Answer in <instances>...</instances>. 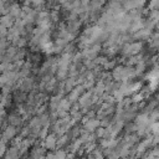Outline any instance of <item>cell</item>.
I'll return each instance as SVG.
<instances>
[{
    "instance_id": "16",
    "label": "cell",
    "mask_w": 159,
    "mask_h": 159,
    "mask_svg": "<svg viewBox=\"0 0 159 159\" xmlns=\"http://www.w3.org/2000/svg\"><path fill=\"white\" fill-rule=\"evenodd\" d=\"M81 159H84V158H81Z\"/></svg>"
},
{
    "instance_id": "6",
    "label": "cell",
    "mask_w": 159,
    "mask_h": 159,
    "mask_svg": "<svg viewBox=\"0 0 159 159\" xmlns=\"http://www.w3.org/2000/svg\"><path fill=\"white\" fill-rule=\"evenodd\" d=\"M5 157L6 159H19L20 158V150L16 145H12L11 148H9L5 152Z\"/></svg>"
},
{
    "instance_id": "13",
    "label": "cell",
    "mask_w": 159,
    "mask_h": 159,
    "mask_svg": "<svg viewBox=\"0 0 159 159\" xmlns=\"http://www.w3.org/2000/svg\"><path fill=\"white\" fill-rule=\"evenodd\" d=\"M67 158V154L65 150H56L53 152V157L52 159H66Z\"/></svg>"
},
{
    "instance_id": "14",
    "label": "cell",
    "mask_w": 159,
    "mask_h": 159,
    "mask_svg": "<svg viewBox=\"0 0 159 159\" xmlns=\"http://www.w3.org/2000/svg\"><path fill=\"white\" fill-rule=\"evenodd\" d=\"M148 0H133L134 2V6H135V10H140L144 7V5L147 4Z\"/></svg>"
},
{
    "instance_id": "3",
    "label": "cell",
    "mask_w": 159,
    "mask_h": 159,
    "mask_svg": "<svg viewBox=\"0 0 159 159\" xmlns=\"http://www.w3.org/2000/svg\"><path fill=\"white\" fill-rule=\"evenodd\" d=\"M57 147V138L55 135V133H51V134H47L43 139V148L45 149H55Z\"/></svg>"
},
{
    "instance_id": "7",
    "label": "cell",
    "mask_w": 159,
    "mask_h": 159,
    "mask_svg": "<svg viewBox=\"0 0 159 159\" xmlns=\"http://www.w3.org/2000/svg\"><path fill=\"white\" fill-rule=\"evenodd\" d=\"M12 19H14V17H12L10 14H5V15H2V16L0 17V26L6 27V29H10V27L12 26V24H14Z\"/></svg>"
},
{
    "instance_id": "4",
    "label": "cell",
    "mask_w": 159,
    "mask_h": 159,
    "mask_svg": "<svg viewBox=\"0 0 159 159\" xmlns=\"http://www.w3.org/2000/svg\"><path fill=\"white\" fill-rule=\"evenodd\" d=\"M15 135H16V127H14V125H9L7 128L4 129L2 135H1V139H2L4 142H7V140H11Z\"/></svg>"
},
{
    "instance_id": "5",
    "label": "cell",
    "mask_w": 159,
    "mask_h": 159,
    "mask_svg": "<svg viewBox=\"0 0 159 159\" xmlns=\"http://www.w3.org/2000/svg\"><path fill=\"white\" fill-rule=\"evenodd\" d=\"M150 34H152V31H150V30H148V29L143 27V29L138 30L137 32H134L132 37H133V39H135V40H147V39H149Z\"/></svg>"
},
{
    "instance_id": "10",
    "label": "cell",
    "mask_w": 159,
    "mask_h": 159,
    "mask_svg": "<svg viewBox=\"0 0 159 159\" xmlns=\"http://www.w3.org/2000/svg\"><path fill=\"white\" fill-rule=\"evenodd\" d=\"M154 24L155 26L159 24V10H150L149 11V16H148Z\"/></svg>"
},
{
    "instance_id": "2",
    "label": "cell",
    "mask_w": 159,
    "mask_h": 159,
    "mask_svg": "<svg viewBox=\"0 0 159 159\" xmlns=\"http://www.w3.org/2000/svg\"><path fill=\"white\" fill-rule=\"evenodd\" d=\"M101 125V120L97 118H84L83 120V128L86 132H93Z\"/></svg>"
},
{
    "instance_id": "8",
    "label": "cell",
    "mask_w": 159,
    "mask_h": 159,
    "mask_svg": "<svg viewBox=\"0 0 159 159\" xmlns=\"http://www.w3.org/2000/svg\"><path fill=\"white\" fill-rule=\"evenodd\" d=\"M9 123H10V125H14V127H19V125H21V123H22V119H21V117H20L19 114H16V113H12V114L9 117Z\"/></svg>"
},
{
    "instance_id": "15",
    "label": "cell",
    "mask_w": 159,
    "mask_h": 159,
    "mask_svg": "<svg viewBox=\"0 0 159 159\" xmlns=\"http://www.w3.org/2000/svg\"><path fill=\"white\" fill-rule=\"evenodd\" d=\"M118 159H119V158H118ZM120 159H124V158H120Z\"/></svg>"
},
{
    "instance_id": "9",
    "label": "cell",
    "mask_w": 159,
    "mask_h": 159,
    "mask_svg": "<svg viewBox=\"0 0 159 159\" xmlns=\"http://www.w3.org/2000/svg\"><path fill=\"white\" fill-rule=\"evenodd\" d=\"M34 86V80L32 78H24L21 81V89L22 91H30Z\"/></svg>"
},
{
    "instance_id": "11",
    "label": "cell",
    "mask_w": 159,
    "mask_h": 159,
    "mask_svg": "<svg viewBox=\"0 0 159 159\" xmlns=\"http://www.w3.org/2000/svg\"><path fill=\"white\" fill-rule=\"evenodd\" d=\"M145 67H147V63H145L144 60H142L140 62H138V63L135 65V68H134L135 75H140V73H143L144 70H145Z\"/></svg>"
},
{
    "instance_id": "1",
    "label": "cell",
    "mask_w": 159,
    "mask_h": 159,
    "mask_svg": "<svg viewBox=\"0 0 159 159\" xmlns=\"http://www.w3.org/2000/svg\"><path fill=\"white\" fill-rule=\"evenodd\" d=\"M83 92H84V87H83V84H76V86L70 91L67 99L70 101L71 104H73V103H76V102L80 99V97H81V94H82Z\"/></svg>"
},
{
    "instance_id": "12",
    "label": "cell",
    "mask_w": 159,
    "mask_h": 159,
    "mask_svg": "<svg viewBox=\"0 0 159 159\" xmlns=\"http://www.w3.org/2000/svg\"><path fill=\"white\" fill-rule=\"evenodd\" d=\"M82 147V142H81V139L78 138V139H76L72 144H71V152L72 153H76V152H80V148Z\"/></svg>"
}]
</instances>
